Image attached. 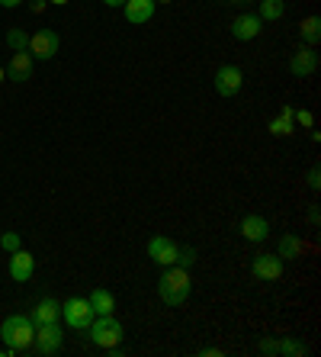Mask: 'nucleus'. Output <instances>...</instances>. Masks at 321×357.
<instances>
[{"label": "nucleus", "mask_w": 321, "mask_h": 357, "mask_svg": "<svg viewBox=\"0 0 321 357\" xmlns=\"http://www.w3.org/2000/svg\"><path fill=\"white\" fill-rule=\"evenodd\" d=\"M302 251H305V245H302V238H299V235H292V232H283V235H280L276 255H280L283 261H296V258H302Z\"/></svg>", "instance_id": "obj_16"}, {"label": "nucleus", "mask_w": 321, "mask_h": 357, "mask_svg": "<svg viewBox=\"0 0 321 357\" xmlns=\"http://www.w3.org/2000/svg\"><path fill=\"white\" fill-rule=\"evenodd\" d=\"M29 52H33V59H42V61L55 59L58 33H52V29H39V33H33L29 36Z\"/></svg>", "instance_id": "obj_8"}, {"label": "nucleus", "mask_w": 321, "mask_h": 357, "mask_svg": "<svg viewBox=\"0 0 321 357\" xmlns=\"http://www.w3.org/2000/svg\"><path fill=\"white\" fill-rule=\"evenodd\" d=\"M299 36H302V42L305 45H318V39H321V20L318 17H305L302 20V26H299Z\"/></svg>", "instance_id": "obj_19"}, {"label": "nucleus", "mask_w": 321, "mask_h": 357, "mask_svg": "<svg viewBox=\"0 0 321 357\" xmlns=\"http://www.w3.org/2000/svg\"><path fill=\"white\" fill-rule=\"evenodd\" d=\"M289 71H292V77H312L315 71H318V52H315L312 45H302V49L289 59Z\"/></svg>", "instance_id": "obj_10"}, {"label": "nucleus", "mask_w": 321, "mask_h": 357, "mask_svg": "<svg viewBox=\"0 0 321 357\" xmlns=\"http://www.w3.org/2000/svg\"><path fill=\"white\" fill-rule=\"evenodd\" d=\"M36 274V258L29 255V251H10V277L17 283H26L29 277Z\"/></svg>", "instance_id": "obj_11"}, {"label": "nucleus", "mask_w": 321, "mask_h": 357, "mask_svg": "<svg viewBox=\"0 0 321 357\" xmlns=\"http://www.w3.org/2000/svg\"><path fill=\"white\" fill-rule=\"evenodd\" d=\"M19 3H23V0H0V7H19Z\"/></svg>", "instance_id": "obj_31"}, {"label": "nucleus", "mask_w": 321, "mask_h": 357, "mask_svg": "<svg viewBox=\"0 0 321 357\" xmlns=\"http://www.w3.org/2000/svg\"><path fill=\"white\" fill-rule=\"evenodd\" d=\"M260 354H280V341L264 338V341H260Z\"/></svg>", "instance_id": "obj_27"}, {"label": "nucleus", "mask_w": 321, "mask_h": 357, "mask_svg": "<svg viewBox=\"0 0 321 357\" xmlns=\"http://www.w3.org/2000/svg\"><path fill=\"white\" fill-rule=\"evenodd\" d=\"M251 274H254L257 280H280L283 258H280V255H270V251H264V255H257V258H254V264H251Z\"/></svg>", "instance_id": "obj_9"}, {"label": "nucleus", "mask_w": 321, "mask_h": 357, "mask_svg": "<svg viewBox=\"0 0 321 357\" xmlns=\"http://www.w3.org/2000/svg\"><path fill=\"white\" fill-rule=\"evenodd\" d=\"M177 255H180V245H173L164 235H155V238L148 241V258L155 261V264L171 267V264H177Z\"/></svg>", "instance_id": "obj_7"}, {"label": "nucleus", "mask_w": 321, "mask_h": 357, "mask_svg": "<svg viewBox=\"0 0 321 357\" xmlns=\"http://www.w3.org/2000/svg\"><path fill=\"white\" fill-rule=\"evenodd\" d=\"M61 344H65V332H61V325L58 322H42L36 325V338H33V354L39 357H52L61 351Z\"/></svg>", "instance_id": "obj_3"}, {"label": "nucleus", "mask_w": 321, "mask_h": 357, "mask_svg": "<svg viewBox=\"0 0 321 357\" xmlns=\"http://www.w3.org/2000/svg\"><path fill=\"white\" fill-rule=\"evenodd\" d=\"M155 3H173V0H155Z\"/></svg>", "instance_id": "obj_36"}, {"label": "nucleus", "mask_w": 321, "mask_h": 357, "mask_svg": "<svg viewBox=\"0 0 321 357\" xmlns=\"http://www.w3.org/2000/svg\"><path fill=\"white\" fill-rule=\"evenodd\" d=\"M241 235H244L247 241H264L267 235H270V222H267L264 216H254V213H247V216L241 219Z\"/></svg>", "instance_id": "obj_15"}, {"label": "nucleus", "mask_w": 321, "mask_h": 357, "mask_svg": "<svg viewBox=\"0 0 321 357\" xmlns=\"http://www.w3.org/2000/svg\"><path fill=\"white\" fill-rule=\"evenodd\" d=\"M3 81H7V71H3V68H0V84H3Z\"/></svg>", "instance_id": "obj_35"}, {"label": "nucleus", "mask_w": 321, "mask_h": 357, "mask_svg": "<svg viewBox=\"0 0 321 357\" xmlns=\"http://www.w3.org/2000/svg\"><path fill=\"white\" fill-rule=\"evenodd\" d=\"M155 0H125L123 3V10H125V20L129 23H135V26H141V23H148L151 17H155Z\"/></svg>", "instance_id": "obj_14"}, {"label": "nucleus", "mask_w": 321, "mask_h": 357, "mask_svg": "<svg viewBox=\"0 0 321 357\" xmlns=\"http://www.w3.org/2000/svg\"><path fill=\"white\" fill-rule=\"evenodd\" d=\"M228 3H247V0H228Z\"/></svg>", "instance_id": "obj_37"}, {"label": "nucleus", "mask_w": 321, "mask_h": 357, "mask_svg": "<svg viewBox=\"0 0 321 357\" xmlns=\"http://www.w3.org/2000/svg\"><path fill=\"white\" fill-rule=\"evenodd\" d=\"M286 13V3L283 0H260V13L257 17L264 20V23H273V20H280Z\"/></svg>", "instance_id": "obj_21"}, {"label": "nucleus", "mask_w": 321, "mask_h": 357, "mask_svg": "<svg viewBox=\"0 0 321 357\" xmlns=\"http://www.w3.org/2000/svg\"><path fill=\"white\" fill-rule=\"evenodd\" d=\"M7 71L10 81H29L33 77V52H13V59H10V65L3 68Z\"/></svg>", "instance_id": "obj_13"}, {"label": "nucleus", "mask_w": 321, "mask_h": 357, "mask_svg": "<svg viewBox=\"0 0 321 357\" xmlns=\"http://www.w3.org/2000/svg\"><path fill=\"white\" fill-rule=\"evenodd\" d=\"M91 338H93V344L97 348H116L119 341H123V325L116 322L113 316H93V322H91Z\"/></svg>", "instance_id": "obj_4"}, {"label": "nucleus", "mask_w": 321, "mask_h": 357, "mask_svg": "<svg viewBox=\"0 0 321 357\" xmlns=\"http://www.w3.org/2000/svg\"><path fill=\"white\" fill-rule=\"evenodd\" d=\"M203 354H206V357H219V354H222V348H206Z\"/></svg>", "instance_id": "obj_32"}, {"label": "nucleus", "mask_w": 321, "mask_h": 357, "mask_svg": "<svg viewBox=\"0 0 321 357\" xmlns=\"http://www.w3.org/2000/svg\"><path fill=\"white\" fill-rule=\"evenodd\" d=\"M103 3H107V7H123L125 0H103Z\"/></svg>", "instance_id": "obj_33"}, {"label": "nucleus", "mask_w": 321, "mask_h": 357, "mask_svg": "<svg viewBox=\"0 0 321 357\" xmlns=\"http://www.w3.org/2000/svg\"><path fill=\"white\" fill-rule=\"evenodd\" d=\"M45 7H49V0H33V3H29V10H33V13H42Z\"/></svg>", "instance_id": "obj_29"}, {"label": "nucleus", "mask_w": 321, "mask_h": 357, "mask_svg": "<svg viewBox=\"0 0 321 357\" xmlns=\"http://www.w3.org/2000/svg\"><path fill=\"white\" fill-rule=\"evenodd\" d=\"M189 290H193V283H189L187 267L171 264L161 274V280H157V293H161V299H164L167 306H180L183 299L189 296Z\"/></svg>", "instance_id": "obj_2"}, {"label": "nucleus", "mask_w": 321, "mask_h": 357, "mask_svg": "<svg viewBox=\"0 0 321 357\" xmlns=\"http://www.w3.org/2000/svg\"><path fill=\"white\" fill-rule=\"evenodd\" d=\"M241 84H244V75H241L238 65H222L215 71V91H219V97H235L241 91Z\"/></svg>", "instance_id": "obj_6"}, {"label": "nucleus", "mask_w": 321, "mask_h": 357, "mask_svg": "<svg viewBox=\"0 0 321 357\" xmlns=\"http://www.w3.org/2000/svg\"><path fill=\"white\" fill-rule=\"evenodd\" d=\"M87 303H91L93 309V316H113V309H116V299L109 290H103V287H97V290L87 296Z\"/></svg>", "instance_id": "obj_17"}, {"label": "nucleus", "mask_w": 321, "mask_h": 357, "mask_svg": "<svg viewBox=\"0 0 321 357\" xmlns=\"http://www.w3.org/2000/svg\"><path fill=\"white\" fill-rule=\"evenodd\" d=\"M260 29H264V20L254 17V13H241V17H235V23H231V36L241 42H251L260 36Z\"/></svg>", "instance_id": "obj_12"}, {"label": "nucleus", "mask_w": 321, "mask_h": 357, "mask_svg": "<svg viewBox=\"0 0 321 357\" xmlns=\"http://www.w3.org/2000/svg\"><path fill=\"white\" fill-rule=\"evenodd\" d=\"M58 316H61V303H55V299H42L39 306L33 309V322L42 325V322H58Z\"/></svg>", "instance_id": "obj_18"}, {"label": "nucleus", "mask_w": 321, "mask_h": 357, "mask_svg": "<svg viewBox=\"0 0 321 357\" xmlns=\"http://www.w3.org/2000/svg\"><path fill=\"white\" fill-rule=\"evenodd\" d=\"M308 225H312V229H318V209H312V213H308Z\"/></svg>", "instance_id": "obj_30"}, {"label": "nucleus", "mask_w": 321, "mask_h": 357, "mask_svg": "<svg viewBox=\"0 0 321 357\" xmlns=\"http://www.w3.org/2000/svg\"><path fill=\"white\" fill-rule=\"evenodd\" d=\"M0 248L3 251H19L23 245H19V235L17 232H3L0 235Z\"/></svg>", "instance_id": "obj_24"}, {"label": "nucleus", "mask_w": 321, "mask_h": 357, "mask_svg": "<svg viewBox=\"0 0 321 357\" xmlns=\"http://www.w3.org/2000/svg\"><path fill=\"white\" fill-rule=\"evenodd\" d=\"M318 167H312V171H308V187H312V190H318V187H321V181H318Z\"/></svg>", "instance_id": "obj_28"}, {"label": "nucleus", "mask_w": 321, "mask_h": 357, "mask_svg": "<svg viewBox=\"0 0 321 357\" xmlns=\"http://www.w3.org/2000/svg\"><path fill=\"white\" fill-rule=\"evenodd\" d=\"M7 45L13 52H29V33H23V29H10V33H7Z\"/></svg>", "instance_id": "obj_22"}, {"label": "nucleus", "mask_w": 321, "mask_h": 357, "mask_svg": "<svg viewBox=\"0 0 321 357\" xmlns=\"http://www.w3.org/2000/svg\"><path fill=\"white\" fill-rule=\"evenodd\" d=\"M61 316H65V322L71 325V328L87 332V328H91V322H93V309H91V303H87V299L71 296L65 306H61Z\"/></svg>", "instance_id": "obj_5"}, {"label": "nucleus", "mask_w": 321, "mask_h": 357, "mask_svg": "<svg viewBox=\"0 0 321 357\" xmlns=\"http://www.w3.org/2000/svg\"><path fill=\"white\" fill-rule=\"evenodd\" d=\"M292 123L305 126V129H312V126H315V116L308 113V109H299V113H292Z\"/></svg>", "instance_id": "obj_26"}, {"label": "nucleus", "mask_w": 321, "mask_h": 357, "mask_svg": "<svg viewBox=\"0 0 321 357\" xmlns=\"http://www.w3.org/2000/svg\"><path fill=\"white\" fill-rule=\"evenodd\" d=\"M0 338H3V344H7L10 357H13V354H26V351L33 348V338H36L33 316H23V312L7 316V319H3V325H0Z\"/></svg>", "instance_id": "obj_1"}, {"label": "nucleus", "mask_w": 321, "mask_h": 357, "mask_svg": "<svg viewBox=\"0 0 321 357\" xmlns=\"http://www.w3.org/2000/svg\"><path fill=\"white\" fill-rule=\"evenodd\" d=\"M305 351H308V348H305V344H302V341H299V338H283V341H280V354L302 357Z\"/></svg>", "instance_id": "obj_23"}, {"label": "nucleus", "mask_w": 321, "mask_h": 357, "mask_svg": "<svg viewBox=\"0 0 321 357\" xmlns=\"http://www.w3.org/2000/svg\"><path fill=\"white\" fill-rule=\"evenodd\" d=\"M49 3H55V7H65L68 0H49Z\"/></svg>", "instance_id": "obj_34"}, {"label": "nucleus", "mask_w": 321, "mask_h": 357, "mask_svg": "<svg viewBox=\"0 0 321 357\" xmlns=\"http://www.w3.org/2000/svg\"><path fill=\"white\" fill-rule=\"evenodd\" d=\"M196 264V248H180V255H177V267H189Z\"/></svg>", "instance_id": "obj_25"}, {"label": "nucleus", "mask_w": 321, "mask_h": 357, "mask_svg": "<svg viewBox=\"0 0 321 357\" xmlns=\"http://www.w3.org/2000/svg\"><path fill=\"white\" fill-rule=\"evenodd\" d=\"M292 113H296V109L283 107L280 119H270V132L273 135H292V129H296V126H292Z\"/></svg>", "instance_id": "obj_20"}]
</instances>
